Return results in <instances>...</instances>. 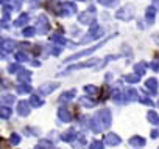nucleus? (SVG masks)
I'll return each instance as SVG.
<instances>
[{
    "mask_svg": "<svg viewBox=\"0 0 159 149\" xmlns=\"http://www.w3.org/2000/svg\"><path fill=\"white\" fill-rule=\"evenodd\" d=\"M97 118H98V121L102 123L103 129H106V127H109V126H111L112 117H111V112H109V109H102V110L97 113Z\"/></svg>",
    "mask_w": 159,
    "mask_h": 149,
    "instance_id": "nucleus-1",
    "label": "nucleus"
},
{
    "mask_svg": "<svg viewBox=\"0 0 159 149\" xmlns=\"http://www.w3.org/2000/svg\"><path fill=\"white\" fill-rule=\"evenodd\" d=\"M100 47H102V44H97L95 47H91V48H88V50H83V51H80V53H75V54L69 56V57L66 59V62H70V61H75V59L83 57V56H86V54H91L92 51H95V50H97V48H100Z\"/></svg>",
    "mask_w": 159,
    "mask_h": 149,
    "instance_id": "nucleus-2",
    "label": "nucleus"
},
{
    "mask_svg": "<svg viewBox=\"0 0 159 149\" xmlns=\"http://www.w3.org/2000/svg\"><path fill=\"white\" fill-rule=\"evenodd\" d=\"M98 62V59H91V61H86V62H81V64H75V65H70L64 73L67 71H72V70H80V68H86V67H94L95 64Z\"/></svg>",
    "mask_w": 159,
    "mask_h": 149,
    "instance_id": "nucleus-3",
    "label": "nucleus"
},
{
    "mask_svg": "<svg viewBox=\"0 0 159 149\" xmlns=\"http://www.w3.org/2000/svg\"><path fill=\"white\" fill-rule=\"evenodd\" d=\"M133 6H125V8H122V10H119L117 11V19H122V20H129L131 17H133Z\"/></svg>",
    "mask_w": 159,
    "mask_h": 149,
    "instance_id": "nucleus-4",
    "label": "nucleus"
},
{
    "mask_svg": "<svg viewBox=\"0 0 159 149\" xmlns=\"http://www.w3.org/2000/svg\"><path fill=\"white\" fill-rule=\"evenodd\" d=\"M38 25H39V27L36 28V33L44 34V33L48 31V20H47L45 16H39V17H38Z\"/></svg>",
    "mask_w": 159,
    "mask_h": 149,
    "instance_id": "nucleus-5",
    "label": "nucleus"
},
{
    "mask_svg": "<svg viewBox=\"0 0 159 149\" xmlns=\"http://www.w3.org/2000/svg\"><path fill=\"white\" fill-rule=\"evenodd\" d=\"M58 86H59L58 83H47V84H42V86L39 87V93H42V95H50L53 90H56Z\"/></svg>",
    "mask_w": 159,
    "mask_h": 149,
    "instance_id": "nucleus-6",
    "label": "nucleus"
},
{
    "mask_svg": "<svg viewBox=\"0 0 159 149\" xmlns=\"http://www.w3.org/2000/svg\"><path fill=\"white\" fill-rule=\"evenodd\" d=\"M123 100H125V101H137V100H139V93H137V90L133 89V87L126 89L125 93H123Z\"/></svg>",
    "mask_w": 159,
    "mask_h": 149,
    "instance_id": "nucleus-7",
    "label": "nucleus"
},
{
    "mask_svg": "<svg viewBox=\"0 0 159 149\" xmlns=\"http://www.w3.org/2000/svg\"><path fill=\"white\" fill-rule=\"evenodd\" d=\"M120 137L119 135H116V134H108L106 137H105V143L108 144V146H117V144H120Z\"/></svg>",
    "mask_w": 159,
    "mask_h": 149,
    "instance_id": "nucleus-8",
    "label": "nucleus"
},
{
    "mask_svg": "<svg viewBox=\"0 0 159 149\" xmlns=\"http://www.w3.org/2000/svg\"><path fill=\"white\" fill-rule=\"evenodd\" d=\"M14 40H10V39H5L0 42V50H3V53H10L14 50Z\"/></svg>",
    "mask_w": 159,
    "mask_h": 149,
    "instance_id": "nucleus-9",
    "label": "nucleus"
},
{
    "mask_svg": "<svg viewBox=\"0 0 159 149\" xmlns=\"http://www.w3.org/2000/svg\"><path fill=\"white\" fill-rule=\"evenodd\" d=\"M17 112H19V115L27 117V115L30 113V103H27V101H20V103L17 104Z\"/></svg>",
    "mask_w": 159,
    "mask_h": 149,
    "instance_id": "nucleus-10",
    "label": "nucleus"
},
{
    "mask_svg": "<svg viewBox=\"0 0 159 149\" xmlns=\"http://www.w3.org/2000/svg\"><path fill=\"white\" fill-rule=\"evenodd\" d=\"M145 87H147V90H148L151 95L157 93V81H156L154 78H150V79L145 83Z\"/></svg>",
    "mask_w": 159,
    "mask_h": 149,
    "instance_id": "nucleus-11",
    "label": "nucleus"
},
{
    "mask_svg": "<svg viewBox=\"0 0 159 149\" xmlns=\"http://www.w3.org/2000/svg\"><path fill=\"white\" fill-rule=\"evenodd\" d=\"M58 117H59V120H62L64 123H69V121L72 120V113H70L69 109H59V110H58Z\"/></svg>",
    "mask_w": 159,
    "mask_h": 149,
    "instance_id": "nucleus-12",
    "label": "nucleus"
},
{
    "mask_svg": "<svg viewBox=\"0 0 159 149\" xmlns=\"http://www.w3.org/2000/svg\"><path fill=\"white\" fill-rule=\"evenodd\" d=\"M11 113H13L11 107H8V106H0V118H2V120H8V118L11 117Z\"/></svg>",
    "mask_w": 159,
    "mask_h": 149,
    "instance_id": "nucleus-13",
    "label": "nucleus"
},
{
    "mask_svg": "<svg viewBox=\"0 0 159 149\" xmlns=\"http://www.w3.org/2000/svg\"><path fill=\"white\" fill-rule=\"evenodd\" d=\"M75 95H76V92L75 90H69V92H64L61 96H59V101L61 103H67V101H70V100H73L75 98Z\"/></svg>",
    "mask_w": 159,
    "mask_h": 149,
    "instance_id": "nucleus-14",
    "label": "nucleus"
},
{
    "mask_svg": "<svg viewBox=\"0 0 159 149\" xmlns=\"http://www.w3.org/2000/svg\"><path fill=\"white\" fill-rule=\"evenodd\" d=\"M89 123H91V124H89V126H91V129H92L95 134H98V132H102V130H103V126H100L102 123L98 121V118H92Z\"/></svg>",
    "mask_w": 159,
    "mask_h": 149,
    "instance_id": "nucleus-15",
    "label": "nucleus"
},
{
    "mask_svg": "<svg viewBox=\"0 0 159 149\" xmlns=\"http://www.w3.org/2000/svg\"><path fill=\"white\" fill-rule=\"evenodd\" d=\"M17 78H19L20 83H28L30 78H31V71H28V70H20V73L17 74Z\"/></svg>",
    "mask_w": 159,
    "mask_h": 149,
    "instance_id": "nucleus-16",
    "label": "nucleus"
},
{
    "mask_svg": "<svg viewBox=\"0 0 159 149\" xmlns=\"http://www.w3.org/2000/svg\"><path fill=\"white\" fill-rule=\"evenodd\" d=\"M30 92H31V86L28 83H22V84L17 86V93L25 95V93H30Z\"/></svg>",
    "mask_w": 159,
    "mask_h": 149,
    "instance_id": "nucleus-17",
    "label": "nucleus"
},
{
    "mask_svg": "<svg viewBox=\"0 0 159 149\" xmlns=\"http://www.w3.org/2000/svg\"><path fill=\"white\" fill-rule=\"evenodd\" d=\"M129 144L136 146V147H142V146H145V140L142 137H133V138H129Z\"/></svg>",
    "mask_w": 159,
    "mask_h": 149,
    "instance_id": "nucleus-18",
    "label": "nucleus"
},
{
    "mask_svg": "<svg viewBox=\"0 0 159 149\" xmlns=\"http://www.w3.org/2000/svg\"><path fill=\"white\" fill-rule=\"evenodd\" d=\"M147 117H148V121H150V124H154V126H157V124H159V115H157L154 110H150Z\"/></svg>",
    "mask_w": 159,
    "mask_h": 149,
    "instance_id": "nucleus-19",
    "label": "nucleus"
},
{
    "mask_svg": "<svg viewBox=\"0 0 159 149\" xmlns=\"http://www.w3.org/2000/svg\"><path fill=\"white\" fill-rule=\"evenodd\" d=\"M154 14H156V8H154V6H150V8L147 10V14H145L148 23H153V22H154Z\"/></svg>",
    "mask_w": 159,
    "mask_h": 149,
    "instance_id": "nucleus-20",
    "label": "nucleus"
},
{
    "mask_svg": "<svg viewBox=\"0 0 159 149\" xmlns=\"http://www.w3.org/2000/svg\"><path fill=\"white\" fill-rule=\"evenodd\" d=\"M44 104V100H41L38 95H31V98H30V106H33V107H41Z\"/></svg>",
    "mask_w": 159,
    "mask_h": 149,
    "instance_id": "nucleus-21",
    "label": "nucleus"
},
{
    "mask_svg": "<svg viewBox=\"0 0 159 149\" xmlns=\"http://www.w3.org/2000/svg\"><path fill=\"white\" fill-rule=\"evenodd\" d=\"M73 138H75V130L73 129H70V130H67V132H64L61 135V140L62 141H72Z\"/></svg>",
    "mask_w": 159,
    "mask_h": 149,
    "instance_id": "nucleus-22",
    "label": "nucleus"
},
{
    "mask_svg": "<svg viewBox=\"0 0 159 149\" xmlns=\"http://www.w3.org/2000/svg\"><path fill=\"white\" fill-rule=\"evenodd\" d=\"M139 79H140V74H128V76H125V83H128V84H136V83H139Z\"/></svg>",
    "mask_w": 159,
    "mask_h": 149,
    "instance_id": "nucleus-23",
    "label": "nucleus"
},
{
    "mask_svg": "<svg viewBox=\"0 0 159 149\" xmlns=\"http://www.w3.org/2000/svg\"><path fill=\"white\" fill-rule=\"evenodd\" d=\"M27 22H28V14H20V17L14 20V27H22Z\"/></svg>",
    "mask_w": 159,
    "mask_h": 149,
    "instance_id": "nucleus-24",
    "label": "nucleus"
},
{
    "mask_svg": "<svg viewBox=\"0 0 159 149\" xmlns=\"http://www.w3.org/2000/svg\"><path fill=\"white\" fill-rule=\"evenodd\" d=\"M61 8L67 10V11H66V14H70V13H76V6H75L73 3H70V2H66V3H62V6H61Z\"/></svg>",
    "mask_w": 159,
    "mask_h": 149,
    "instance_id": "nucleus-25",
    "label": "nucleus"
},
{
    "mask_svg": "<svg viewBox=\"0 0 159 149\" xmlns=\"http://www.w3.org/2000/svg\"><path fill=\"white\" fill-rule=\"evenodd\" d=\"M55 44H58V45H64L66 44V39L61 36V34H52V37H50Z\"/></svg>",
    "mask_w": 159,
    "mask_h": 149,
    "instance_id": "nucleus-26",
    "label": "nucleus"
},
{
    "mask_svg": "<svg viewBox=\"0 0 159 149\" xmlns=\"http://www.w3.org/2000/svg\"><path fill=\"white\" fill-rule=\"evenodd\" d=\"M78 20H80V23L88 25V23L91 22V16H89L88 13H83V14H80V16H78Z\"/></svg>",
    "mask_w": 159,
    "mask_h": 149,
    "instance_id": "nucleus-27",
    "label": "nucleus"
},
{
    "mask_svg": "<svg viewBox=\"0 0 159 149\" xmlns=\"http://www.w3.org/2000/svg\"><path fill=\"white\" fill-rule=\"evenodd\" d=\"M36 34V28L34 27H27V28H24V36L25 37H31V36H34Z\"/></svg>",
    "mask_w": 159,
    "mask_h": 149,
    "instance_id": "nucleus-28",
    "label": "nucleus"
},
{
    "mask_svg": "<svg viewBox=\"0 0 159 149\" xmlns=\"http://www.w3.org/2000/svg\"><path fill=\"white\" fill-rule=\"evenodd\" d=\"M14 101H16V96H13V95H5L0 100V103H5V104H13Z\"/></svg>",
    "mask_w": 159,
    "mask_h": 149,
    "instance_id": "nucleus-29",
    "label": "nucleus"
},
{
    "mask_svg": "<svg viewBox=\"0 0 159 149\" xmlns=\"http://www.w3.org/2000/svg\"><path fill=\"white\" fill-rule=\"evenodd\" d=\"M80 103H81L83 106H86V107H94L95 106V103L91 101V98H86V96H83L81 100H80Z\"/></svg>",
    "mask_w": 159,
    "mask_h": 149,
    "instance_id": "nucleus-30",
    "label": "nucleus"
},
{
    "mask_svg": "<svg viewBox=\"0 0 159 149\" xmlns=\"http://www.w3.org/2000/svg\"><path fill=\"white\" fill-rule=\"evenodd\" d=\"M145 68H147V64H143V62H139V64L136 65V73L142 76V74L145 73Z\"/></svg>",
    "mask_w": 159,
    "mask_h": 149,
    "instance_id": "nucleus-31",
    "label": "nucleus"
},
{
    "mask_svg": "<svg viewBox=\"0 0 159 149\" xmlns=\"http://www.w3.org/2000/svg\"><path fill=\"white\" fill-rule=\"evenodd\" d=\"M16 61L17 62H27L28 61V56L25 53H22V51H17L16 53Z\"/></svg>",
    "mask_w": 159,
    "mask_h": 149,
    "instance_id": "nucleus-32",
    "label": "nucleus"
},
{
    "mask_svg": "<svg viewBox=\"0 0 159 149\" xmlns=\"http://www.w3.org/2000/svg\"><path fill=\"white\" fill-rule=\"evenodd\" d=\"M84 92H86L88 95H95V93H98V89H97L95 86H86V87H84Z\"/></svg>",
    "mask_w": 159,
    "mask_h": 149,
    "instance_id": "nucleus-33",
    "label": "nucleus"
},
{
    "mask_svg": "<svg viewBox=\"0 0 159 149\" xmlns=\"http://www.w3.org/2000/svg\"><path fill=\"white\" fill-rule=\"evenodd\" d=\"M10 143L14 144V146H17V144L20 143V135H19V134H13V135L10 137Z\"/></svg>",
    "mask_w": 159,
    "mask_h": 149,
    "instance_id": "nucleus-34",
    "label": "nucleus"
},
{
    "mask_svg": "<svg viewBox=\"0 0 159 149\" xmlns=\"http://www.w3.org/2000/svg\"><path fill=\"white\" fill-rule=\"evenodd\" d=\"M98 2L102 5H105V6H114L117 3V0H98Z\"/></svg>",
    "mask_w": 159,
    "mask_h": 149,
    "instance_id": "nucleus-35",
    "label": "nucleus"
},
{
    "mask_svg": "<svg viewBox=\"0 0 159 149\" xmlns=\"http://www.w3.org/2000/svg\"><path fill=\"white\" fill-rule=\"evenodd\" d=\"M10 13H11V6L5 5V6H3V19H5V20L10 19Z\"/></svg>",
    "mask_w": 159,
    "mask_h": 149,
    "instance_id": "nucleus-36",
    "label": "nucleus"
},
{
    "mask_svg": "<svg viewBox=\"0 0 159 149\" xmlns=\"http://www.w3.org/2000/svg\"><path fill=\"white\" fill-rule=\"evenodd\" d=\"M142 104H147V106H153V101L148 98V96H140V100H139Z\"/></svg>",
    "mask_w": 159,
    "mask_h": 149,
    "instance_id": "nucleus-37",
    "label": "nucleus"
},
{
    "mask_svg": "<svg viewBox=\"0 0 159 149\" xmlns=\"http://www.w3.org/2000/svg\"><path fill=\"white\" fill-rule=\"evenodd\" d=\"M91 149H103V143L102 141H92L91 143Z\"/></svg>",
    "mask_w": 159,
    "mask_h": 149,
    "instance_id": "nucleus-38",
    "label": "nucleus"
},
{
    "mask_svg": "<svg viewBox=\"0 0 159 149\" xmlns=\"http://www.w3.org/2000/svg\"><path fill=\"white\" fill-rule=\"evenodd\" d=\"M150 68H151L153 71H159V62H157V61L150 62Z\"/></svg>",
    "mask_w": 159,
    "mask_h": 149,
    "instance_id": "nucleus-39",
    "label": "nucleus"
},
{
    "mask_svg": "<svg viewBox=\"0 0 159 149\" xmlns=\"http://www.w3.org/2000/svg\"><path fill=\"white\" fill-rule=\"evenodd\" d=\"M17 70H19V65H17V64H11V65L8 67V71H10V73H16Z\"/></svg>",
    "mask_w": 159,
    "mask_h": 149,
    "instance_id": "nucleus-40",
    "label": "nucleus"
},
{
    "mask_svg": "<svg viewBox=\"0 0 159 149\" xmlns=\"http://www.w3.org/2000/svg\"><path fill=\"white\" fill-rule=\"evenodd\" d=\"M59 53H61V45H58V47H53V48H52V54L58 56Z\"/></svg>",
    "mask_w": 159,
    "mask_h": 149,
    "instance_id": "nucleus-41",
    "label": "nucleus"
},
{
    "mask_svg": "<svg viewBox=\"0 0 159 149\" xmlns=\"http://www.w3.org/2000/svg\"><path fill=\"white\" fill-rule=\"evenodd\" d=\"M111 95H112L114 101H117V103L120 101V92H119V90H114V93H111Z\"/></svg>",
    "mask_w": 159,
    "mask_h": 149,
    "instance_id": "nucleus-42",
    "label": "nucleus"
},
{
    "mask_svg": "<svg viewBox=\"0 0 159 149\" xmlns=\"http://www.w3.org/2000/svg\"><path fill=\"white\" fill-rule=\"evenodd\" d=\"M159 137V130H153L151 132V138H157Z\"/></svg>",
    "mask_w": 159,
    "mask_h": 149,
    "instance_id": "nucleus-43",
    "label": "nucleus"
},
{
    "mask_svg": "<svg viewBox=\"0 0 159 149\" xmlns=\"http://www.w3.org/2000/svg\"><path fill=\"white\" fill-rule=\"evenodd\" d=\"M153 6H154V8H156V10H157V8H159V0H154V5H153Z\"/></svg>",
    "mask_w": 159,
    "mask_h": 149,
    "instance_id": "nucleus-44",
    "label": "nucleus"
},
{
    "mask_svg": "<svg viewBox=\"0 0 159 149\" xmlns=\"http://www.w3.org/2000/svg\"><path fill=\"white\" fill-rule=\"evenodd\" d=\"M31 64H33V65H34V67H38V65H39V61H33V62H31Z\"/></svg>",
    "mask_w": 159,
    "mask_h": 149,
    "instance_id": "nucleus-45",
    "label": "nucleus"
},
{
    "mask_svg": "<svg viewBox=\"0 0 159 149\" xmlns=\"http://www.w3.org/2000/svg\"><path fill=\"white\" fill-rule=\"evenodd\" d=\"M7 25H5V22H0V28H5Z\"/></svg>",
    "mask_w": 159,
    "mask_h": 149,
    "instance_id": "nucleus-46",
    "label": "nucleus"
},
{
    "mask_svg": "<svg viewBox=\"0 0 159 149\" xmlns=\"http://www.w3.org/2000/svg\"><path fill=\"white\" fill-rule=\"evenodd\" d=\"M5 57V53H2V51H0V59H3Z\"/></svg>",
    "mask_w": 159,
    "mask_h": 149,
    "instance_id": "nucleus-47",
    "label": "nucleus"
},
{
    "mask_svg": "<svg viewBox=\"0 0 159 149\" xmlns=\"http://www.w3.org/2000/svg\"><path fill=\"white\" fill-rule=\"evenodd\" d=\"M36 149H44V147H36Z\"/></svg>",
    "mask_w": 159,
    "mask_h": 149,
    "instance_id": "nucleus-48",
    "label": "nucleus"
},
{
    "mask_svg": "<svg viewBox=\"0 0 159 149\" xmlns=\"http://www.w3.org/2000/svg\"><path fill=\"white\" fill-rule=\"evenodd\" d=\"M81 2H84V0H81Z\"/></svg>",
    "mask_w": 159,
    "mask_h": 149,
    "instance_id": "nucleus-49",
    "label": "nucleus"
}]
</instances>
